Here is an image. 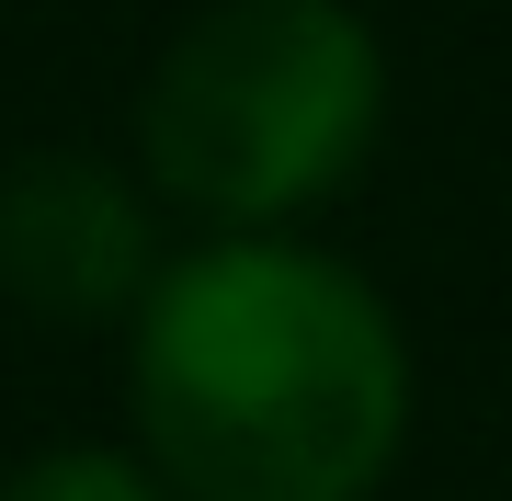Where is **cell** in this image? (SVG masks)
Listing matches in <instances>:
<instances>
[{"label":"cell","instance_id":"7a4b0ae2","mask_svg":"<svg viewBox=\"0 0 512 501\" xmlns=\"http://www.w3.org/2000/svg\"><path fill=\"white\" fill-rule=\"evenodd\" d=\"M387 137V35L353 0H205L137 80V171L205 240L308 228Z\"/></svg>","mask_w":512,"mask_h":501},{"label":"cell","instance_id":"3957f363","mask_svg":"<svg viewBox=\"0 0 512 501\" xmlns=\"http://www.w3.org/2000/svg\"><path fill=\"white\" fill-rule=\"evenodd\" d=\"M171 205L137 160L103 149H23L0 171V297L46 331H126L171 274Z\"/></svg>","mask_w":512,"mask_h":501},{"label":"cell","instance_id":"6da1fadb","mask_svg":"<svg viewBox=\"0 0 512 501\" xmlns=\"http://www.w3.org/2000/svg\"><path fill=\"white\" fill-rule=\"evenodd\" d=\"M126 410L171 501H376L410 456L421 365L365 262L239 228L183 240L126 319Z\"/></svg>","mask_w":512,"mask_h":501},{"label":"cell","instance_id":"277c9868","mask_svg":"<svg viewBox=\"0 0 512 501\" xmlns=\"http://www.w3.org/2000/svg\"><path fill=\"white\" fill-rule=\"evenodd\" d=\"M0 501H171V490L137 445H46V456L0 467Z\"/></svg>","mask_w":512,"mask_h":501}]
</instances>
